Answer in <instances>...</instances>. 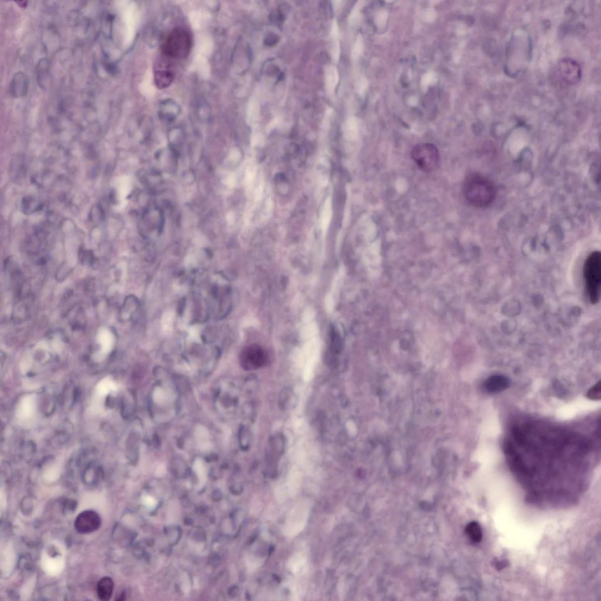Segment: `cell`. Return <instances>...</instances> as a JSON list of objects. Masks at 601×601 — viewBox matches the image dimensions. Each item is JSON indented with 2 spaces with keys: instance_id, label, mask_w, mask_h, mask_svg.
<instances>
[{
  "instance_id": "1",
  "label": "cell",
  "mask_w": 601,
  "mask_h": 601,
  "mask_svg": "<svg viewBox=\"0 0 601 601\" xmlns=\"http://www.w3.org/2000/svg\"><path fill=\"white\" fill-rule=\"evenodd\" d=\"M463 190L468 203L478 208L488 207L491 204L497 195L493 183L479 173H471L466 177Z\"/></svg>"
},
{
  "instance_id": "2",
  "label": "cell",
  "mask_w": 601,
  "mask_h": 601,
  "mask_svg": "<svg viewBox=\"0 0 601 601\" xmlns=\"http://www.w3.org/2000/svg\"><path fill=\"white\" fill-rule=\"evenodd\" d=\"M585 291L591 304L596 305L601 299V254L594 251L588 256L583 268Z\"/></svg>"
},
{
  "instance_id": "3",
  "label": "cell",
  "mask_w": 601,
  "mask_h": 601,
  "mask_svg": "<svg viewBox=\"0 0 601 601\" xmlns=\"http://www.w3.org/2000/svg\"><path fill=\"white\" fill-rule=\"evenodd\" d=\"M192 41L189 33L182 28L173 30L163 44L162 52L167 58L183 59L191 51Z\"/></svg>"
},
{
  "instance_id": "4",
  "label": "cell",
  "mask_w": 601,
  "mask_h": 601,
  "mask_svg": "<svg viewBox=\"0 0 601 601\" xmlns=\"http://www.w3.org/2000/svg\"><path fill=\"white\" fill-rule=\"evenodd\" d=\"M412 159L420 170L431 172L438 167L440 156L437 147L432 144L416 145L412 151Z\"/></svg>"
},
{
  "instance_id": "5",
  "label": "cell",
  "mask_w": 601,
  "mask_h": 601,
  "mask_svg": "<svg viewBox=\"0 0 601 601\" xmlns=\"http://www.w3.org/2000/svg\"><path fill=\"white\" fill-rule=\"evenodd\" d=\"M101 526V518L99 514L94 510H85L77 515L74 522L76 531L81 534L94 532Z\"/></svg>"
},
{
  "instance_id": "6",
  "label": "cell",
  "mask_w": 601,
  "mask_h": 601,
  "mask_svg": "<svg viewBox=\"0 0 601 601\" xmlns=\"http://www.w3.org/2000/svg\"><path fill=\"white\" fill-rule=\"evenodd\" d=\"M243 362L249 369L261 368L267 361L266 352L262 347L252 345L247 347L242 354Z\"/></svg>"
},
{
  "instance_id": "7",
  "label": "cell",
  "mask_w": 601,
  "mask_h": 601,
  "mask_svg": "<svg viewBox=\"0 0 601 601\" xmlns=\"http://www.w3.org/2000/svg\"><path fill=\"white\" fill-rule=\"evenodd\" d=\"M558 71L562 80L568 84H576L581 77L580 65L570 59L561 60L558 65Z\"/></svg>"
},
{
  "instance_id": "8",
  "label": "cell",
  "mask_w": 601,
  "mask_h": 601,
  "mask_svg": "<svg viewBox=\"0 0 601 601\" xmlns=\"http://www.w3.org/2000/svg\"><path fill=\"white\" fill-rule=\"evenodd\" d=\"M175 73L171 66L166 63H159L154 69V82L160 90L165 89L172 84Z\"/></svg>"
},
{
  "instance_id": "9",
  "label": "cell",
  "mask_w": 601,
  "mask_h": 601,
  "mask_svg": "<svg viewBox=\"0 0 601 601\" xmlns=\"http://www.w3.org/2000/svg\"><path fill=\"white\" fill-rule=\"evenodd\" d=\"M510 385V381L504 376L495 375L487 379L485 388L490 394H496L506 390Z\"/></svg>"
},
{
  "instance_id": "10",
  "label": "cell",
  "mask_w": 601,
  "mask_h": 601,
  "mask_svg": "<svg viewBox=\"0 0 601 601\" xmlns=\"http://www.w3.org/2000/svg\"><path fill=\"white\" fill-rule=\"evenodd\" d=\"M28 81L27 76L23 72H18L14 76L11 83V92L15 98L21 97L27 94Z\"/></svg>"
},
{
  "instance_id": "11",
  "label": "cell",
  "mask_w": 601,
  "mask_h": 601,
  "mask_svg": "<svg viewBox=\"0 0 601 601\" xmlns=\"http://www.w3.org/2000/svg\"><path fill=\"white\" fill-rule=\"evenodd\" d=\"M37 78L40 86L47 89L50 81V64L49 60L41 59L37 66Z\"/></svg>"
},
{
  "instance_id": "12",
  "label": "cell",
  "mask_w": 601,
  "mask_h": 601,
  "mask_svg": "<svg viewBox=\"0 0 601 601\" xmlns=\"http://www.w3.org/2000/svg\"><path fill=\"white\" fill-rule=\"evenodd\" d=\"M114 584L111 578L105 577L101 578L97 585L98 597L100 600L109 601L112 597Z\"/></svg>"
},
{
  "instance_id": "13",
  "label": "cell",
  "mask_w": 601,
  "mask_h": 601,
  "mask_svg": "<svg viewBox=\"0 0 601 601\" xmlns=\"http://www.w3.org/2000/svg\"><path fill=\"white\" fill-rule=\"evenodd\" d=\"M41 208L42 205L32 196H26L22 200L21 210L25 214H33Z\"/></svg>"
},
{
  "instance_id": "14",
  "label": "cell",
  "mask_w": 601,
  "mask_h": 601,
  "mask_svg": "<svg viewBox=\"0 0 601 601\" xmlns=\"http://www.w3.org/2000/svg\"><path fill=\"white\" fill-rule=\"evenodd\" d=\"M466 533L474 543H480L482 540L483 533L480 524L476 521L471 522L466 528Z\"/></svg>"
},
{
  "instance_id": "15",
  "label": "cell",
  "mask_w": 601,
  "mask_h": 601,
  "mask_svg": "<svg viewBox=\"0 0 601 601\" xmlns=\"http://www.w3.org/2000/svg\"><path fill=\"white\" fill-rule=\"evenodd\" d=\"M104 216H105V213L100 204H97L92 208L90 219L93 222H100L103 220Z\"/></svg>"
},
{
  "instance_id": "16",
  "label": "cell",
  "mask_w": 601,
  "mask_h": 601,
  "mask_svg": "<svg viewBox=\"0 0 601 601\" xmlns=\"http://www.w3.org/2000/svg\"><path fill=\"white\" fill-rule=\"evenodd\" d=\"M80 259L82 264L93 265L96 264V258L91 251L82 250L80 251Z\"/></svg>"
},
{
  "instance_id": "17",
  "label": "cell",
  "mask_w": 601,
  "mask_h": 601,
  "mask_svg": "<svg viewBox=\"0 0 601 601\" xmlns=\"http://www.w3.org/2000/svg\"><path fill=\"white\" fill-rule=\"evenodd\" d=\"M587 397L591 400L599 401L601 399L600 381L597 383L590 389L587 394Z\"/></svg>"
},
{
  "instance_id": "18",
  "label": "cell",
  "mask_w": 601,
  "mask_h": 601,
  "mask_svg": "<svg viewBox=\"0 0 601 601\" xmlns=\"http://www.w3.org/2000/svg\"><path fill=\"white\" fill-rule=\"evenodd\" d=\"M292 397V391L289 389H285L281 392L280 396V405L283 409L286 408L290 403V398Z\"/></svg>"
},
{
  "instance_id": "19",
  "label": "cell",
  "mask_w": 601,
  "mask_h": 601,
  "mask_svg": "<svg viewBox=\"0 0 601 601\" xmlns=\"http://www.w3.org/2000/svg\"><path fill=\"white\" fill-rule=\"evenodd\" d=\"M154 400L158 404L163 403L166 400V395L160 388L156 389L153 395Z\"/></svg>"
},
{
  "instance_id": "20",
  "label": "cell",
  "mask_w": 601,
  "mask_h": 601,
  "mask_svg": "<svg viewBox=\"0 0 601 601\" xmlns=\"http://www.w3.org/2000/svg\"><path fill=\"white\" fill-rule=\"evenodd\" d=\"M76 504H77V502L74 501H72V500H68V501H66L64 507V512L66 513L73 512L76 509V507H77Z\"/></svg>"
},
{
  "instance_id": "21",
  "label": "cell",
  "mask_w": 601,
  "mask_h": 601,
  "mask_svg": "<svg viewBox=\"0 0 601 601\" xmlns=\"http://www.w3.org/2000/svg\"><path fill=\"white\" fill-rule=\"evenodd\" d=\"M331 71H329L328 75V84H330V85H329L330 86V84H331V85H334L336 84L337 81V75L336 71H335L333 69H332Z\"/></svg>"
},
{
  "instance_id": "22",
  "label": "cell",
  "mask_w": 601,
  "mask_h": 601,
  "mask_svg": "<svg viewBox=\"0 0 601 601\" xmlns=\"http://www.w3.org/2000/svg\"><path fill=\"white\" fill-rule=\"evenodd\" d=\"M198 439L200 441H204V440H206L208 438V433L204 428L200 427L198 429L197 435Z\"/></svg>"
},
{
  "instance_id": "23",
  "label": "cell",
  "mask_w": 601,
  "mask_h": 601,
  "mask_svg": "<svg viewBox=\"0 0 601 601\" xmlns=\"http://www.w3.org/2000/svg\"><path fill=\"white\" fill-rule=\"evenodd\" d=\"M507 565L508 563L506 561H496L495 562V568L498 569V571L501 570V569L507 567Z\"/></svg>"
},
{
  "instance_id": "24",
  "label": "cell",
  "mask_w": 601,
  "mask_h": 601,
  "mask_svg": "<svg viewBox=\"0 0 601 601\" xmlns=\"http://www.w3.org/2000/svg\"><path fill=\"white\" fill-rule=\"evenodd\" d=\"M273 35H271L270 36H269L268 38H267V44H273L274 43H276V42L277 41V37L274 36L273 37V39H272V38H273Z\"/></svg>"
}]
</instances>
